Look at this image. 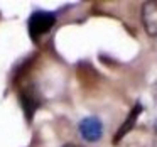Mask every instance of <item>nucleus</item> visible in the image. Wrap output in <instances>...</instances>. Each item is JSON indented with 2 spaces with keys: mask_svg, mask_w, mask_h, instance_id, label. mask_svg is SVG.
<instances>
[{
  "mask_svg": "<svg viewBox=\"0 0 157 147\" xmlns=\"http://www.w3.org/2000/svg\"><path fill=\"white\" fill-rule=\"evenodd\" d=\"M56 24V15L52 12H46V10H36L34 14L29 17L27 27H29V34L32 39H37L41 36L48 34Z\"/></svg>",
  "mask_w": 157,
  "mask_h": 147,
  "instance_id": "nucleus-1",
  "label": "nucleus"
},
{
  "mask_svg": "<svg viewBox=\"0 0 157 147\" xmlns=\"http://www.w3.org/2000/svg\"><path fill=\"white\" fill-rule=\"evenodd\" d=\"M79 135L86 142H98L103 135V122L98 117H85L78 125Z\"/></svg>",
  "mask_w": 157,
  "mask_h": 147,
  "instance_id": "nucleus-2",
  "label": "nucleus"
},
{
  "mask_svg": "<svg viewBox=\"0 0 157 147\" xmlns=\"http://www.w3.org/2000/svg\"><path fill=\"white\" fill-rule=\"evenodd\" d=\"M142 25L149 37H157V0H149L142 5Z\"/></svg>",
  "mask_w": 157,
  "mask_h": 147,
  "instance_id": "nucleus-3",
  "label": "nucleus"
},
{
  "mask_svg": "<svg viewBox=\"0 0 157 147\" xmlns=\"http://www.w3.org/2000/svg\"><path fill=\"white\" fill-rule=\"evenodd\" d=\"M142 110H144L142 103H135V105H133V108L130 110V113L127 115L125 122H123L122 125H120V129L117 130L115 137H113V144H118L120 140H122L123 137H125L127 133H128L130 130L135 127V123H137V120H139V117H140V113H142Z\"/></svg>",
  "mask_w": 157,
  "mask_h": 147,
  "instance_id": "nucleus-4",
  "label": "nucleus"
},
{
  "mask_svg": "<svg viewBox=\"0 0 157 147\" xmlns=\"http://www.w3.org/2000/svg\"><path fill=\"white\" fill-rule=\"evenodd\" d=\"M22 103H24V112L27 113L29 120H32V117H34L36 110L39 108V100L36 98L34 95H32L31 90H27V91L22 95Z\"/></svg>",
  "mask_w": 157,
  "mask_h": 147,
  "instance_id": "nucleus-5",
  "label": "nucleus"
},
{
  "mask_svg": "<svg viewBox=\"0 0 157 147\" xmlns=\"http://www.w3.org/2000/svg\"><path fill=\"white\" fill-rule=\"evenodd\" d=\"M63 147H79V145H76V144H64Z\"/></svg>",
  "mask_w": 157,
  "mask_h": 147,
  "instance_id": "nucleus-6",
  "label": "nucleus"
},
{
  "mask_svg": "<svg viewBox=\"0 0 157 147\" xmlns=\"http://www.w3.org/2000/svg\"><path fill=\"white\" fill-rule=\"evenodd\" d=\"M155 129H157V123H155Z\"/></svg>",
  "mask_w": 157,
  "mask_h": 147,
  "instance_id": "nucleus-7",
  "label": "nucleus"
}]
</instances>
